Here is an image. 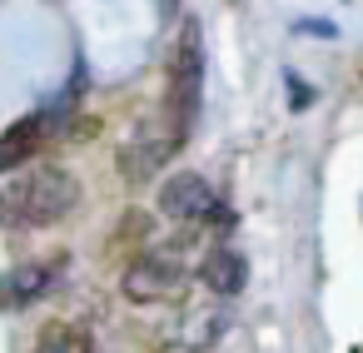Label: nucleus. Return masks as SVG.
Here are the masks:
<instances>
[{"label": "nucleus", "mask_w": 363, "mask_h": 353, "mask_svg": "<svg viewBox=\"0 0 363 353\" xmlns=\"http://www.w3.org/2000/svg\"><path fill=\"white\" fill-rule=\"evenodd\" d=\"M75 199H80L75 174L60 164H45L0 189V229H45V224L65 219L75 209Z\"/></svg>", "instance_id": "nucleus-1"}, {"label": "nucleus", "mask_w": 363, "mask_h": 353, "mask_svg": "<svg viewBox=\"0 0 363 353\" xmlns=\"http://www.w3.org/2000/svg\"><path fill=\"white\" fill-rule=\"evenodd\" d=\"M199 100H204V45H199V30L184 26L174 50V75H169V100H164V120L179 130V140H189Z\"/></svg>", "instance_id": "nucleus-2"}, {"label": "nucleus", "mask_w": 363, "mask_h": 353, "mask_svg": "<svg viewBox=\"0 0 363 353\" xmlns=\"http://www.w3.org/2000/svg\"><path fill=\"white\" fill-rule=\"evenodd\" d=\"M184 150V140H179V130L164 120V110L155 115V120H145L140 130H135V140L120 150V174L130 179V184H150L174 155Z\"/></svg>", "instance_id": "nucleus-3"}, {"label": "nucleus", "mask_w": 363, "mask_h": 353, "mask_svg": "<svg viewBox=\"0 0 363 353\" xmlns=\"http://www.w3.org/2000/svg\"><path fill=\"white\" fill-rule=\"evenodd\" d=\"M189 269L174 259V254H140L130 269H125V298L135 303H164V298H179Z\"/></svg>", "instance_id": "nucleus-4"}, {"label": "nucleus", "mask_w": 363, "mask_h": 353, "mask_svg": "<svg viewBox=\"0 0 363 353\" xmlns=\"http://www.w3.org/2000/svg\"><path fill=\"white\" fill-rule=\"evenodd\" d=\"M160 209H164L169 219H184V224H204V219L229 224V214H224V204H219V189H214L204 174H174V179H164Z\"/></svg>", "instance_id": "nucleus-5"}, {"label": "nucleus", "mask_w": 363, "mask_h": 353, "mask_svg": "<svg viewBox=\"0 0 363 353\" xmlns=\"http://www.w3.org/2000/svg\"><path fill=\"white\" fill-rule=\"evenodd\" d=\"M65 274V259H30V264H16L0 274V308L6 313H21L30 303H40Z\"/></svg>", "instance_id": "nucleus-6"}, {"label": "nucleus", "mask_w": 363, "mask_h": 353, "mask_svg": "<svg viewBox=\"0 0 363 353\" xmlns=\"http://www.w3.org/2000/svg\"><path fill=\"white\" fill-rule=\"evenodd\" d=\"M50 130H55V120H50V110H35V115H26V120H16L6 135H0V174H11V169H21L35 150H45V140H50Z\"/></svg>", "instance_id": "nucleus-7"}, {"label": "nucleus", "mask_w": 363, "mask_h": 353, "mask_svg": "<svg viewBox=\"0 0 363 353\" xmlns=\"http://www.w3.org/2000/svg\"><path fill=\"white\" fill-rule=\"evenodd\" d=\"M199 279H204L219 298H234V293L244 288V279H249V264H244V254H234V249H209L204 264H199Z\"/></svg>", "instance_id": "nucleus-8"}, {"label": "nucleus", "mask_w": 363, "mask_h": 353, "mask_svg": "<svg viewBox=\"0 0 363 353\" xmlns=\"http://www.w3.org/2000/svg\"><path fill=\"white\" fill-rule=\"evenodd\" d=\"M35 353H100L95 338L75 323H50L40 338H35Z\"/></svg>", "instance_id": "nucleus-9"}, {"label": "nucleus", "mask_w": 363, "mask_h": 353, "mask_svg": "<svg viewBox=\"0 0 363 353\" xmlns=\"http://www.w3.org/2000/svg\"><path fill=\"white\" fill-rule=\"evenodd\" d=\"M298 35H323V40H338V26H333V21H298Z\"/></svg>", "instance_id": "nucleus-10"}]
</instances>
